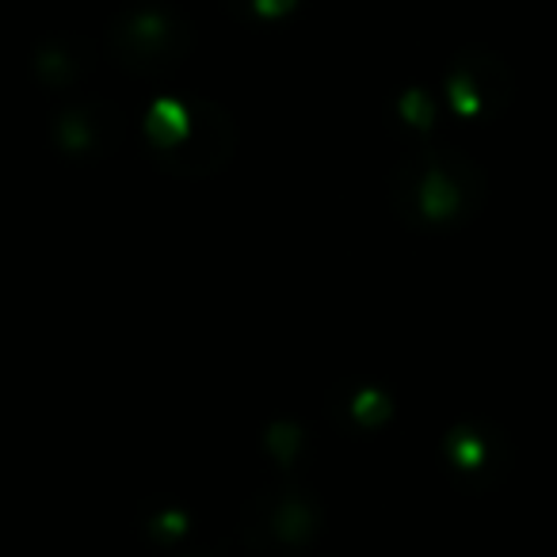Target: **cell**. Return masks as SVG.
Wrapping results in <instances>:
<instances>
[{
  "mask_svg": "<svg viewBox=\"0 0 557 557\" xmlns=\"http://www.w3.org/2000/svg\"><path fill=\"white\" fill-rule=\"evenodd\" d=\"M493 96L496 85H481L473 77V65L470 62H458L455 73H450V103H455L458 115H481V111H493Z\"/></svg>",
  "mask_w": 557,
  "mask_h": 557,
  "instance_id": "cell-5",
  "label": "cell"
},
{
  "mask_svg": "<svg viewBox=\"0 0 557 557\" xmlns=\"http://www.w3.org/2000/svg\"><path fill=\"white\" fill-rule=\"evenodd\" d=\"M146 138L157 161L180 176H210L233 153V123L207 100L169 96L146 115Z\"/></svg>",
  "mask_w": 557,
  "mask_h": 557,
  "instance_id": "cell-1",
  "label": "cell"
},
{
  "mask_svg": "<svg viewBox=\"0 0 557 557\" xmlns=\"http://www.w3.org/2000/svg\"><path fill=\"white\" fill-rule=\"evenodd\" d=\"M389 191H394V207L405 214V222L455 225L481 207L485 180H481L478 164L458 153H417L394 169Z\"/></svg>",
  "mask_w": 557,
  "mask_h": 557,
  "instance_id": "cell-2",
  "label": "cell"
},
{
  "mask_svg": "<svg viewBox=\"0 0 557 557\" xmlns=\"http://www.w3.org/2000/svg\"><path fill=\"white\" fill-rule=\"evenodd\" d=\"M187 47H191V27L164 4H138L108 27L111 58L134 73L176 70Z\"/></svg>",
  "mask_w": 557,
  "mask_h": 557,
  "instance_id": "cell-3",
  "label": "cell"
},
{
  "mask_svg": "<svg viewBox=\"0 0 557 557\" xmlns=\"http://www.w3.org/2000/svg\"><path fill=\"white\" fill-rule=\"evenodd\" d=\"M302 0H225V9L237 12L240 20H278L295 12Z\"/></svg>",
  "mask_w": 557,
  "mask_h": 557,
  "instance_id": "cell-6",
  "label": "cell"
},
{
  "mask_svg": "<svg viewBox=\"0 0 557 557\" xmlns=\"http://www.w3.org/2000/svg\"><path fill=\"white\" fill-rule=\"evenodd\" d=\"M248 542L263 554H290V549L306 546L318 531V508H313L310 496H302L298 488H278V493H268L252 504L248 511Z\"/></svg>",
  "mask_w": 557,
  "mask_h": 557,
  "instance_id": "cell-4",
  "label": "cell"
}]
</instances>
